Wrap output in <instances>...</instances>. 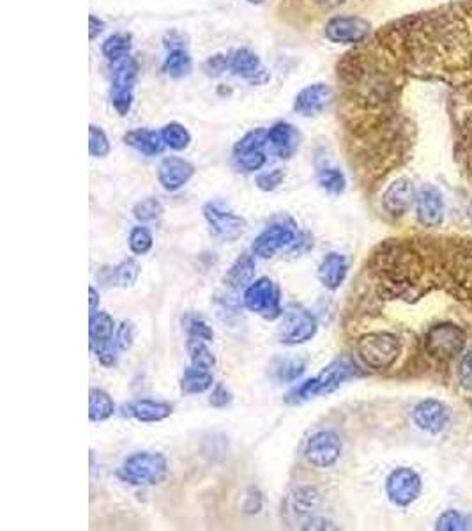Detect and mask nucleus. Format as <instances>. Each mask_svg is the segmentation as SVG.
I'll return each mask as SVG.
<instances>
[{
  "label": "nucleus",
  "instance_id": "nucleus-1",
  "mask_svg": "<svg viewBox=\"0 0 472 531\" xmlns=\"http://www.w3.org/2000/svg\"><path fill=\"white\" fill-rule=\"evenodd\" d=\"M118 478L136 487L159 486L168 475V462L163 453L136 452L124 459L118 468Z\"/></svg>",
  "mask_w": 472,
  "mask_h": 531
},
{
  "label": "nucleus",
  "instance_id": "nucleus-35",
  "mask_svg": "<svg viewBox=\"0 0 472 531\" xmlns=\"http://www.w3.org/2000/svg\"><path fill=\"white\" fill-rule=\"evenodd\" d=\"M163 215V204L154 199V197H149V199H143L140 202L134 204L133 208V216L142 222V224H149V222H154L158 220L159 216Z\"/></svg>",
  "mask_w": 472,
  "mask_h": 531
},
{
  "label": "nucleus",
  "instance_id": "nucleus-37",
  "mask_svg": "<svg viewBox=\"0 0 472 531\" xmlns=\"http://www.w3.org/2000/svg\"><path fill=\"white\" fill-rule=\"evenodd\" d=\"M138 274H140L138 263L133 261V259H127V261L120 263L118 267H114L112 282L118 287H122V289H127V287L134 285V282L138 280Z\"/></svg>",
  "mask_w": 472,
  "mask_h": 531
},
{
  "label": "nucleus",
  "instance_id": "nucleus-22",
  "mask_svg": "<svg viewBox=\"0 0 472 531\" xmlns=\"http://www.w3.org/2000/svg\"><path fill=\"white\" fill-rule=\"evenodd\" d=\"M127 409H129V416H133L134 420H138L142 423L163 421L174 411V407L168 402L152 400V398H140V400L129 404Z\"/></svg>",
  "mask_w": 472,
  "mask_h": 531
},
{
  "label": "nucleus",
  "instance_id": "nucleus-33",
  "mask_svg": "<svg viewBox=\"0 0 472 531\" xmlns=\"http://www.w3.org/2000/svg\"><path fill=\"white\" fill-rule=\"evenodd\" d=\"M159 133H161L165 147H170L174 151H183L191 142V135L179 123H168L167 127H163V130Z\"/></svg>",
  "mask_w": 472,
  "mask_h": 531
},
{
  "label": "nucleus",
  "instance_id": "nucleus-9",
  "mask_svg": "<svg viewBox=\"0 0 472 531\" xmlns=\"http://www.w3.org/2000/svg\"><path fill=\"white\" fill-rule=\"evenodd\" d=\"M342 455V439L335 430L315 432L305 446L306 461L319 470H326L337 464Z\"/></svg>",
  "mask_w": 472,
  "mask_h": 531
},
{
  "label": "nucleus",
  "instance_id": "nucleus-19",
  "mask_svg": "<svg viewBox=\"0 0 472 531\" xmlns=\"http://www.w3.org/2000/svg\"><path fill=\"white\" fill-rule=\"evenodd\" d=\"M267 142L280 158L289 159L301 145V133L290 123H276L267 130Z\"/></svg>",
  "mask_w": 472,
  "mask_h": 531
},
{
  "label": "nucleus",
  "instance_id": "nucleus-3",
  "mask_svg": "<svg viewBox=\"0 0 472 531\" xmlns=\"http://www.w3.org/2000/svg\"><path fill=\"white\" fill-rule=\"evenodd\" d=\"M355 353L364 367L371 371H386L400 356V340L386 331L368 333L357 340Z\"/></svg>",
  "mask_w": 472,
  "mask_h": 531
},
{
  "label": "nucleus",
  "instance_id": "nucleus-34",
  "mask_svg": "<svg viewBox=\"0 0 472 531\" xmlns=\"http://www.w3.org/2000/svg\"><path fill=\"white\" fill-rule=\"evenodd\" d=\"M127 245L134 256H145L152 250V245H154L152 233L142 225L133 227L129 233V238H127Z\"/></svg>",
  "mask_w": 472,
  "mask_h": 531
},
{
  "label": "nucleus",
  "instance_id": "nucleus-38",
  "mask_svg": "<svg viewBox=\"0 0 472 531\" xmlns=\"http://www.w3.org/2000/svg\"><path fill=\"white\" fill-rule=\"evenodd\" d=\"M184 328H186L190 339H199V340H206V342H213V339H215L213 328L200 315H193V314L186 315Z\"/></svg>",
  "mask_w": 472,
  "mask_h": 531
},
{
  "label": "nucleus",
  "instance_id": "nucleus-2",
  "mask_svg": "<svg viewBox=\"0 0 472 531\" xmlns=\"http://www.w3.org/2000/svg\"><path fill=\"white\" fill-rule=\"evenodd\" d=\"M354 376L355 367L349 360H337L330 364L326 369H322V372H319L315 378L305 381L299 388L289 394V402L297 404V402H306L312 398L328 396Z\"/></svg>",
  "mask_w": 472,
  "mask_h": 531
},
{
  "label": "nucleus",
  "instance_id": "nucleus-45",
  "mask_svg": "<svg viewBox=\"0 0 472 531\" xmlns=\"http://www.w3.org/2000/svg\"><path fill=\"white\" fill-rule=\"evenodd\" d=\"M460 381L466 388L472 390V351L468 353L460 365Z\"/></svg>",
  "mask_w": 472,
  "mask_h": 531
},
{
  "label": "nucleus",
  "instance_id": "nucleus-29",
  "mask_svg": "<svg viewBox=\"0 0 472 531\" xmlns=\"http://www.w3.org/2000/svg\"><path fill=\"white\" fill-rule=\"evenodd\" d=\"M267 142V130H253L248 132L236 145H234V158H240V156H248V154H256V152H264Z\"/></svg>",
  "mask_w": 472,
  "mask_h": 531
},
{
  "label": "nucleus",
  "instance_id": "nucleus-20",
  "mask_svg": "<svg viewBox=\"0 0 472 531\" xmlns=\"http://www.w3.org/2000/svg\"><path fill=\"white\" fill-rule=\"evenodd\" d=\"M414 202V186L409 179H396L382 197L384 209L393 216H402Z\"/></svg>",
  "mask_w": 472,
  "mask_h": 531
},
{
  "label": "nucleus",
  "instance_id": "nucleus-31",
  "mask_svg": "<svg viewBox=\"0 0 472 531\" xmlns=\"http://www.w3.org/2000/svg\"><path fill=\"white\" fill-rule=\"evenodd\" d=\"M319 184L322 190H326L331 195H340L346 192L347 186V179L344 176V172L337 167H324L319 170Z\"/></svg>",
  "mask_w": 472,
  "mask_h": 531
},
{
  "label": "nucleus",
  "instance_id": "nucleus-41",
  "mask_svg": "<svg viewBox=\"0 0 472 531\" xmlns=\"http://www.w3.org/2000/svg\"><path fill=\"white\" fill-rule=\"evenodd\" d=\"M285 179V172L281 168H274V170H269V172H262L256 176L255 183L256 186L262 190V192H274L281 186Z\"/></svg>",
  "mask_w": 472,
  "mask_h": 531
},
{
  "label": "nucleus",
  "instance_id": "nucleus-28",
  "mask_svg": "<svg viewBox=\"0 0 472 531\" xmlns=\"http://www.w3.org/2000/svg\"><path fill=\"white\" fill-rule=\"evenodd\" d=\"M163 71L170 78H183L191 71V57L186 48H172L163 62Z\"/></svg>",
  "mask_w": 472,
  "mask_h": 531
},
{
  "label": "nucleus",
  "instance_id": "nucleus-12",
  "mask_svg": "<svg viewBox=\"0 0 472 531\" xmlns=\"http://www.w3.org/2000/svg\"><path fill=\"white\" fill-rule=\"evenodd\" d=\"M386 493L393 505L409 507L421 493V478L411 468H398L387 477Z\"/></svg>",
  "mask_w": 472,
  "mask_h": 531
},
{
  "label": "nucleus",
  "instance_id": "nucleus-46",
  "mask_svg": "<svg viewBox=\"0 0 472 531\" xmlns=\"http://www.w3.org/2000/svg\"><path fill=\"white\" fill-rule=\"evenodd\" d=\"M227 66H231V61H227V59L222 57V55H216V57H211V59L208 61L206 69H208L209 73H213V69H215V75H220L222 71H225Z\"/></svg>",
  "mask_w": 472,
  "mask_h": 531
},
{
  "label": "nucleus",
  "instance_id": "nucleus-25",
  "mask_svg": "<svg viewBox=\"0 0 472 531\" xmlns=\"http://www.w3.org/2000/svg\"><path fill=\"white\" fill-rule=\"evenodd\" d=\"M213 383H215V378L211 371L191 365L190 369L184 371V376L181 380V390L188 396H197L213 388Z\"/></svg>",
  "mask_w": 472,
  "mask_h": 531
},
{
  "label": "nucleus",
  "instance_id": "nucleus-17",
  "mask_svg": "<svg viewBox=\"0 0 472 531\" xmlns=\"http://www.w3.org/2000/svg\"><path fill=\"white\" fill-rule=\"evenodd\" d=\"M412 418H414V423L421 430L430 432V434H437L448 425L450 411L443 402L428 398V400H423L416 405V409L412 413Z\"/></svg>",
  "mask_w": 472,
  "mask_h": 531
},
{
  "label": "nucleus",
  "instance_id": "nucleus-43",
  "mask_svg": "<svg viewBox=\"0 0 472 531\" xmlns=\"http://www.w3.org/2000/svg\"><path fill=\"white\" fill-rule=\"evenodd\" d=\"M231 402H232V394H231V390H229L227 387H224V385H216V387L213 388V392H211V396H209V404H211L213 407L224 409V407H227Z\"/></svg>",
  "mask_w": 472,
  "mask_h": 531
},
{
  "label": "nucleus",
  "instance_id": "nucleus-48",
  "mask_svg": "<svg viewBox=\"0 0 472 531\" xmlns=\"http://www.w3.org/2000/svg\"><path fill=\"white\" fill-rule=\"evenodd\" d=\"M89 27H91V30H89L91 39H96L105 30V21L100 20V18H96V16H91L89 18Z\"/></svg>",
  "mask_w": 472,
  "mask_h": 531
},
{
  "label": "nucleus",
  "instance_id": "nucleus-6",
  "mask_svg": "<svg viewBox=\"0 0 472 531\" xmlns=\"http://www.w3.org/2000/svg\"><path fill=\"white\" fill-rule=\"evenodd\" d=\"M317 319L301 305H289L280 315L278 339L285 346H299L312 340L317 333Z\"/></svg>",
  "mask_w": 472,
  "mask_h": 531
},
{
  "label": "nucleus",
  "instance_id": "nucleus-4",
  "mask_svg": "<svg viewBox=\"0 0 472 531\" xmlns=\"http://www.w3.org/2000/svg\"><path fill=\"white\" fill-rule=\"evenodd\" d=\"M299 236L297 225L292 218L281 216L271 222L253 241L251 252L255 257L271 259L281 250H290Z\"/></svg>",
  "mask_w": 472,
  "mask_h": 531
},
{
  "label": "nucleus",
  "instance_id": "nucleus-5",
  "mask_svg": "<svg viewBox=\"0 0 472 531\" xmlns=\"http://www.w3.org/2000/svg\"><path fill=\"white\" fill-rule=\"evenodd\" d=\"M116 321L107 312H94L91 314L89 321V339H91V351L96 355L98 362L110 369L118 364V347L116 344Z\"/></svg>",
  "mask_w": 472,
  "mask_h": 531
},
{
  "label": "nucleus",
  "instance_id": "nucleus-21",
  "mask_svg": "<svg viewBox=\"0 0 472 531\" xmlns=\"http://www.w3.org/2000/svg\"><path fill=\"white\" fill-rule=\"evenodd\" d=\"M347 273H349V263L346 256L337 252L328 254L319 266V280L330 290L340 289L347 278Z\"/></svg>",
  "mask_w": 472,
  "mask_h": 531
},
{
  "label": "nucleus",
  "instance_id": "nucleus-18",
  "mask_svg": "<svg viewBox=\"0 0 472 531\" xmlns=\"http://www.w3.org/2000/svg\"><path fill=\"white\" fill-rule=\"evenodd\" d=\"M333 100V89L328 84H312L305 87L294 100V110L301 116L321 114Z\"/></svg>",
  "mask_w": 472,
  "mask_h": 531
},
{
  "label": "nucleus",
  "instance_id": "nucleus-15",
  "mask_svg": "<svg viewBox=\"0 0 472 531\" xmlns=\"http://www.w3.org/2000/svg\"><path fill=\"white\" fill-rule=\"evenodd\" d=\"M195 176V167L184 158L168 156L158 167V181L167 192H179Z\"/></svg>",
  "mask_w": 472,
  "mask_h": 531
},
{
  "label": "nucleus",
  "instance_id": "nucleus-50",
  "mask_svg": "<svg viewBox=\"0 0 472 531\" xmlns=\"http://www.w3.org/2000/svg\"><path fill=\"white\" fill-rule=\"evenodd\" d=\"M248 2H249V4H262L264 0H248Z\"/></svg>",
  "mask_w": 472,
  "mask_h": 531
},
{
  "label": "nucleus",
  "instance_id": "nucleus-27",
  "mask_svg": "<svg viewBox=\"0 0 472 531\" xmlns=\"http://www.w3.org/2000/svg\"><path fill=\"white\" fill-rule=\"evenodd\" d=\"M116 413V404L112 397L100 388H91L89 392V416L91 421H105Z\"/></svg>",
  "mask_w": 472,
  "mask_h": 531
},
{
  "label": "nucleus",
  "instance_id": "nucleus-23",
  "mask_svg": "<svg viewBox=\"0 0 472 531\" xmlns=\"http://www.w3.org/2000/svg\"><path fill=\"white\" fill-rule=\"evenodd\" d=\"M124 142L138 151L143 156H156L161 154L165 143L161 138V133L149 130V128H138L124 135Z\"/></svg>",
  "mask_w": 472,
  "mask_h": 531
},
{
  "label": "nucleus",
  "instance_id": "nucleus-13",
  "mask_svg": "<svg viewBox=\"0 0 472 531\" xmlns=\"http://www.w3.org/2000/svg\"><path fill=\"white\" fill-rule=\"evenodd\" d=\"M371 25L359 16H335L326 23V37L337 45H355L364 41Z\"/></svg>",
  "mask_w": 472,
  "mask_h": 531
},
{
  "label": "nucleus",
  "instance_id": "nucleus-30",
  "mask_svg": "<svg viewBox=\"0 0 472 531\" xmlns=\"http://www.w3.org/2000/svg\"><path fill=\"white\" fill-rule=\"evenodd\" d=\"M103 55L110 61V62H120L124 59L129 57L131 52V37L127 34H114L110 37L105 39L103 43Z\"/></svg>",
  "mask_w": 472,
  "mask_h": 531
},
{
  "label": "nucleus",
  "instance_id": "nucleus-40",
  "mask_svg": "<svg viewBox=\"0 0 472 531\" xmlns=\"http://www.w3.org/2000/svg\"><path fill=\"white\" fill-rule=\"evenodd\" d=\"M89 152L94 158H105L110 152V140L107 133L94 125L89 128Z\"/></svg>",
  "mask_w": 472,
  "mask_h": 531
},
{
  "label": "nucleus",
  "instance_id": "nucleus-42",
  "mask_svg": "<svg viewBox=\"0 0 472 531\" xmlns=\"http://www.w3.org/2000/svg\"><path fill=\"white\" fill-rule=\"evenodd\" d=\"M134 342V326L129 321H122L116 330V344H118V351H127L131 349Z\"/></svg>",
  "mask_w": 472,
  "mask_h": 531
},
{
  "label": "nucleus",
  "instance_id": "nucleus-36",
  "mask_svg": "<svg viewBox=\"0 0 472 531\" xmlns=\"http://www.w3.org/2000/svg\"><path fill=\"white\" fill-rule=\"evenodd\" d=\"M305 371H306V365L303 360L290 358V360L278 362V365L274 367V376L281 383H292L299 380L305 374Z\"/></svg>",
  "mask_w": 472,
  "mask_h": 531
},
{
  "label": "nucleus",
  "instance_id": "nucleus-7",
  "mask_svg": "<svg viewBox=\"0 0 472 531\" xmlns=\"http://www.w3.org/2000/svg\"><path fill=\"white\" fill-rule=\"evenodd\" d=\"M242 303L249 312H253L267 321H274L283 314L281 303H280V289L267 276L253 280L244 289Z\"/></svg>",
  "mask_w": 472,
  "mask_h": 531
},
{
  "label": "nucleus",
  "instance_id": "nucleus-8",
  "mask_svg": "<svg viewBox=\"0 0 472 531\" xmlns=\"http://www.w3.org/2000/svg\"><path fill=\"white\" fill-rule=\"evenodd\" d=\"M202 211L213 234L222 241L234 243L248 229V224L242 216H239L232 209L225 208L220 202H209L204 206Z\"/></svg>",
  "mask_w": 472,
  "mask_h": 531
},
{
  "label": "nucleus",
  "instance_id": "nucleus-26",
  "mask_svg": "<svg viewBox=\"0 0 472 531\" xmlns=\"http://www.w3.org/2000/svg\"><path fill=\"white\" fill-rule=\"evenodd\" d=\"M231 71L240 77V78H255L260 71H262V66H260V59L256 57V53H253L251 50L248 48H240L237 50L236 53L231 57Z\"/></svg>",
  "mask_w": 472,
  "mask_h": 531
},
{
  "label": "nucleus",
  "instance_id": "nucleus-39",
  "mask_svg": "<svg viewBox=\"0 0 472 531\" xmlns=\"http://www.w3.org/2000/svg\"><path fill=\"white\" fill-rule=\"evenodd\" d=\"M437 530H472V519L468 516H464V514H460V512H457V511H448L439 518Z\"/></svg>",
  "mask_w": 472,
  "mask_h": 531
},
{
  "label": "nucleus",
  "instance_id": "nucleus-10",
  "mask_svg": "<svg viewBox=\"0 0 472 531\" xmlns=\"http://www.w3.org/2000/svg\"><path fill=\"white\" fill-rule=\"evenodd\" d=\"M466 346V333L450 323L434 326L427 335V351L437 360L455 358Z\"/></svg>",
  "mask_w": 472,
  "mask_h": 531
},
{
  "label": "nucleus",
  "instance_id": "nucleus-44",
  "mask_svg": "<svg viewBox=\"0 0 472 531\" xmlns=\"http://www.w3.org/2000/svg\"><path fill=\"white\" fill-rule=\"evenodd\" d=\"M246 514H258L262 509V494L256 489H249L246 493V502L242 505Z\"/></svg>",
  "mask_w": 472,
  "mask_h": 531
},
{
  "label": "nucleus",
  "instance_id": "nucleus-49",
  "mask_svg": "<svg viewBox=\"0 0 472 531\" xmlns=\"http://www.w3.org/2000/svg\"><path fill=\"white\" fill-rule=\"evenodd\" d=\"M89 296H91V305H89V308H91V314H94V312H98L100 294H98V290H96L94 287H89Z\"/></svg>",
  "mask_w": 472,
  "mask_h": 531
},
{
  "label": "nucleus",
  "instance_id": "nucleus-14",
  "mask_svg": "<svg viewBox=\"0 0 472 531\" xmlns=\"http://www.w3.org/2000/svg\"><path fill=\"white\" fill-rule=\"evenodd\" d=\"M321 505V494L315 487H297L294 489L285 502V514L289 521H303V525L312 519ZM301 525V527H303Z\"/></svg>",
  "mask_w": 472,
  "mask_h": 531
},
{
  "label": "nucleus",
  "instance_id": "nucleus-47",
  "mask_svg": "<svg viewBox=\"0 0 472 531\" xmlns=\"http://www.w3.org/2000/svg\"><path fill=\"white\" fill-rule=\"evenodd\" d=\"M337 527H333L330 521H326V519H321V518H317V516H313L312 519H308L303 527H301V530H335Z\"/></svg>",
  "mask_w": 472,
  "mask_h": 531
},
{
  "label": "nucleus",
  "instance_id": "nucleus-11",
  "mask_svg": "<svg viewBox=\"0 0 472 531\" xmlns=\"http://www.w3.org/2000/svg\"><path fill=\"white\" fill-rule=\"evenodd\" d=\"M138 77V64L134 59L127 57L118 62L114 77H112V91L110 100L114 109L120 116H126L133 105V93Z\"/></svg>",
  "mask_w": 472,
  "mask_h": 531
},
{
  "label": "nucleus",
  "instance_id": "nucleus-32",
  "mask_svg": "<svg viewBox=\"0 0 472 531\" xmlns=\"http://www.w3.org/2000/svg\"><path fill=\"white\" fill-rule=\"evenodd\" d=\"M188 353H190L191 365H195V367L211 371L216 365V358H215L213 351L208 347V342L206 340L190 339V342H188Z\"/></svg>",
  "mask_w": 472,
  "mask_h": 531
},
{
  "label": "nucleus",
  "instance_id": "nucleus-16",
  "mask_svg": "<svg viewBox=\"0 0 472 531\" xmlns=\"http://www.w3.org/2000/svg\"><path fill=\"white\" fill-rule=\"evenodd\" d=\"M416 213H418V220L425 227H437L443 224L444 200L441 192L435 186L425 184L419 188L416 195Z\"/></svg>",
  "mask_w": 472,
  "mask_h": 531
},
{
  "label": "nucleus",
  "instance_id": "nucleus-24",
  "mask_svg": "<svg viewBox=\"0 0 472 531\" xmlns=\"http://www.w3.org/2000/svg\"><path fill=\"white\" fill-rule=\"evenodd\" d=\"M255 278V259L249 254L237 257L236 263L227 271L224 282L231 290H244Z\"/></svg>",
  "mask_w": 472,
  "mask_h": 531
}]
</instances>
